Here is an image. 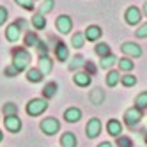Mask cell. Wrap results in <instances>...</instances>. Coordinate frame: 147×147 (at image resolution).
<instances>
[{"label": "cell", "instance_id": "cell-2", "mask_svg": "<svg viewBox=\"0 0 147 147\" xmlns=\"http://www.w3.org/2000/svg\"><path fill=\"white\" fill-rule=\"evenodd\" d=\"M25 27H27V22H25L23 18H20L18 22L11 23V25L5 28V37H7V41H11V43H16V41L20 39V34H22V30H25Z\"/></svg>", "mask_w": 147, "mask_h": 147}, {"label": "cell", "instance_id": "cell-31", "mask_svg": "<svg viewBox=\"0 0 147 147\" xmlns=\"http://www.w3.org/2000/svg\"><path fill=\"white\" fill-rule=\"evenodd\" d=\"M2 112H4V115H18V107L14 103H5Z\"/></svg>", "mask_w": 147, "mask_h": 147}, {"label": "cell", "instance_id": "cell-19", "mask_svg": "<svg viewBox=\"0 0 147 147\" xmlns=\"http://www.w3.org/2000/svg\"><path fill=\"white\" fill-rule=\"evenodd\" d=\"M105 101V90L103 89H94V90H90V103L92 105H101Z\"/></svg>", "mask_w": 147, "mask_h": 147}, {"label": "cell", "instance_id": "cell-41", "mask_svg": "<svg viewBox=\"0 0 147 147\" xmlns=\"http://www.w3.org/2000/svg\"><path fill=\"white\" fill-rule=\"evenodd\" d=\"M145 144H147V131H145Z\"/></svg>", "mask_w": 147, "mask_h": 147}, {"label": "cell", "instance_id": "cell-9", "mask_svg": "<svg viewBox=\"0 0 147 147\" xmlns=\"http://www.w3.org/2000/svg\"><path fill=\"white\" fill-rule=\"evenodd\" d=\"M4 124H5V129H9L11 133H18L22 129V119L18 115H5Z\"/></svg>", "mask_w": 147, "mask_h": 147}, {"label": "cell", "instance_id": "cell-25", "mask_svg": "<svg viewBox=\"0 0 147 147\" xmlns=\"http://www.w3.org/2000/svg\"><path fill=\"white\" fill-rule=\"evenodd\" d=\"M53 7H55V2H53V0H45V2L39 5V11H37V13H41L43 16H46L48 13L53 11Z\"/></svg>", "mask_w": 147, "mask_h": 147}, {"label": "cell", "instance_id": "cell-20", "mask_svg": "<svg viewBox=\"0 0 147 147\" xmlns=\"http://www.w3.org/2000/svg\"><path fill=\"white\" fill-rule=\"evenodd\" d=\"M117 57H115L113 53H110V55H107V57H101V62H99V67H103V69H110L112 66H115L117 64Z\"/></svg>", "mask_w": 147, "mask_h": 147}, {"label": "cell", "instance_id": "cell-15", "mask_svg": "<svg viewBox=\"0 0 147 147\" xmlns=\"http://www.w3.org/2000/svg\"><path fill=\"white\" fill-rule=\"evenodd\" d=\"M55 55H57V60L66 62L67 57H69V50H67V46H66L64 43H59V45L55 46Z\"/></svg>", "mask_w": 147, "mask_h": 147}, {"label": "cell", "instance_id": "cell-13", "mask_svg": "<svg viewBox=\"0 0 147 147\" xmlns=\"http://www.w3.org/2000/svg\"><path fill=\"white\" fill-rule=\"evenodd\" d=\"M101 34H103V30L98 25H89L87 30H85V39H89V41H98L101 37Z\"/></svg>", "mask_w": 147, "mask_h": 147}, {"label": "cell", "instance_id": "cell-34", "mask_svg": "<svg viewBox=\"0 0 147 147\" xmlns=\"http://www.w3.org/2000/svg\"><path fill=\"white\" fill-rule=\"evenodd\" d=\"M14 2L18 5H22L23 9H27V11H34L36 5H34V0H14Z\"/></svg>", "mask_w": 147, "mask_h": 147}, {"label": "cell", "instance_id": "cell-17", "mask_svg": "<svg viewBox=\"0 0 147 147\" xmlns=\"http://www.w3.org/2000/svg\"><path fill=\"white\" fill-rule=\"evenodd\" d=\"M43 76H45V75L39 71V67H32V69L27 71V80L32 82V83H39L41 80H43Z\"/></svg>", "mask_w": 147, "mask_h": 147}, {"label": "cell", "instance_id": "cell-27", "mask_svg": "<svg viewBox=\"0 0 147 147\" xmlns=\"http://www.w3.org/2000/svg\"><path fill=\"white\" fill-rule=\"evenodd\" d=\"M39 45V37L34 32H27L25 34V46H37Z\"/></svg>", "mask_w": 147, "mask_h": 147}, {"label": "cell", "instance_id": "cell-39", "mask_svg": "<svg viewBox=\"0 0 147 147\" xmlns=\"http://www.w3.org/2000/svg\"><path fill=\"white\" fill-rule=\"evenodd\" d=\"M144 14H145V16H147V2H145V4H144Z\"/></svg>", "mask_w": 147, "mask_h": 147}, {"label": "cell", "instance_id": "cell-5", "mask_svg": "<svg viewBox=\"0 0 147 147\" xmlns=\"http://www.w3.org/2000/svg\"><path fill=\"white\" fill-rule=\"evenodd\" d=\"M140 119H142V110L136 108V107L128 108V110H126V113H124V121H126V124H128L129 128L136 126V124L140 122Z\"/></svg>", "mask_w": 147, "mask_h": 147}, {"label": "cell", "instance_id": "cell-12", "mask_svg": "<svg viewBox=\"0 0 147 147\" xmlns=\"http://www.w3.org/2000/svg\"><path fill=\"white\" fill-rule=\"evenodd\" d=\"M64 119H66L67 122H78V121L82 119V110H80V108H76V107L67 108V110H66V113H64Z\"/></svg>", "mask_w": 147, "mask_h": 147}, {"label": "cell", "instance_id": "cell-32", "mask_svg": "<svg viewBox=\"0 0 147 147\" xmlns=\"http://www.w3.org/2000/svg\"><path fill=\"white\" fill-rule=\"evenodd\" d=\"M121 83L124 87H133V85H136V78L133 75H124V76H121Z\"/></svg>", "mask_w": 147, "mask_h": 147}, {"label": "cell", "instance_id": "cell-8", "mask_svg": "<svg viewBox=\"0 0 147 147\" xmlns=\"http://www.w3.org/2000/svg\"><path fill=\"white\" fill-rule=\"evenodd\" d=\"M122 50V53L124 55H128V57H133V59H138L142 55V48L136 45V43H131V41H128V43H124L121 46Z\"/></svg>", "mask_w": 147, "mask_h": 147}, {"label": "cell", "instance_id": "cell-3", "mask_svg": "<svg viewBox=\"0 0 147 147\" xmlns=\"http://www.w3.org/2000/svg\"><path fill=\"white\" fill-rule=\"evenodd\" d=\"M46 108H48V101L46 99L34 98V99H30L28 105H27V113L30 115V117H37V115H41Z\"/></svg>", "mask_w": 147, "mask_h": 147}, {"label": "cell", "instance_id": "cell-30", "mask_svg": "<svg viewBox=\"0 0 147 147\" xmlns=\"http://www.w3.org/2000/svg\"><path fill=\"white\" fill-rule=\"evenodd\" d=\"M85 62H83V57L82 55H75L71 59V64H69V69L71 71H75V69H78V67H82Z\"/></svg>", "mask_w": 147, "mask_h": 147}, {"label": "cell", "instance_id": "cell-1", "mask_svg": "<svg viewBox=\"0 0 147 147\" xmlns=\"http://www.w3.org/2000/svg\"><path fill=\"white\" fill-rule=\"evenodd\" d=\"M28 64H30V53H28L25 48H18V50L13 51V66L20 73L25 71L28 67Z\"/></svg>", "mask_w": 147, "mask_h": 147}, {"label": "cell", "instance_id": "cell-14", "mask_svg": "<svg viewBox=\"0 0 147 147\" xmlns=\"http://www.w3.org/2000/svg\"><path fill=\"white\" fill-rule=\"evenodd\" d=\"M107 129H108V133L112 136H121V133H122V124L119 121H115V119H110L108 124H107Z\"/></svg>", "mask_w": 147, "mask_h": 147}, {"label": "cell", "instance_id": "cell-10", "mask_svg": "<svg viewBox=\"0 0 147 147\" xmlns=\"http://www.w3.org/2000/svg\"><path fill=\"white\" fill-rule=\"evenodd\" d=\"M85 131H87V136H89V138H96V136L101 133V121L96 119V117L90 119V121L87 122Z\"/></svg>", "mask_w": 147, "mask_h": 147}, {"label": "cell", "instance_id": "cell-33", "mask_svg": "<svg viewBox=\"0 0 147 147\" xmlns=\"http://www.w3.org/2000/svg\"><path fill=\"white\" fill-rule=\"evenodd\" d=\"M117 147H133V142H131V138H128V136H117Z\"/></svg>", "mask_w": 147, "mask_h": 147}, {"label": "cell", "instance_id": "cell-40", "mask_svg": "<svg viewBox=\"0 0 147 147\" xmlns=\"http://www.w3.org/2000/svg\"><path fill=\"white\" fill-rule=\"evenodd\" d=\"M2 138H4V133H2V131H0V142H2Z\"/></svg>", "mask_w": 147, "mask_h": 147}, {"label": "cell", "instance_id": "cell-37", "mask_svg": "<svg viewBox=\"0 0 147 147\" xmlns=\"http://www.w3.org/2000/svg\"><path fill=\"white\" fill-rule=\"evenodd\" d=\"M5 20H7V9L0 5V25H4Z\"/></svg>", "mask_w": 147, "mask_h": 147}, {"label": "cell", "instance_id": "cell-36", "mask_svg": "<svg viewBox=\"0 0 147 147\" xmlns=\"http://www.w3.org/2000/svg\"><path fill=\"white\" fill-rule=\"evenodd\" d=\"M135 36L138 37V39H145V37H147V23L140 25V27H138V30L135 32Z\"/></svg>", "mask_w": 147, "mask_h": 147}, {"label": "cell", "instance_id": "cell-28", "mask_svg": "<svg viewBox=\"0 0 147 147\" xmlns=\"http://www.w3.org/2000/svg\"><path fill=\"white\" fill-rule=\"evenodd\" d=\"M119 83V71H110L107 75V85L108 87H115Z\"/></svg>", "mask_w": 147, "mask_h": 147}, {"label": "cell", "instance_id": "cell-22", "mask_svg": "<svg viewBox=\"0 0 147 147\" xmlns=\"http://www.w3.org/2000/svg\"><path fill=\"white\" fill-rule=\"evenodd\" d=\"M119 69L121 71H124V73H128V71H131L133 67H135V62L129 59V57H124V59H119Z\"/></svg>", "mask_w": 147, "mask_h": 147}, {"label": "cell", "instance_id": "cell-29", "mask_svg": "<svg viewBox=\"0 0 147 147\" xmlns=\"http://www.w3.org/2000/svg\"><path fill=\"white\" fill-rule=\"evenodd\" d=\"M135 107L140 108V110L147 108V92H142V94H138V96H136V99H135Z\"/></svg>", "mask_w": 147, "mask_h": 147}, {"label": "cell", "instance_id": "cell-4", "mask_svg": "<svg viewBox=\"0 0 147 147\" xmlns=\"http://www.w3.org/2000/svg\"><path fill=\"white\" fill-rule=\"evenodd\" d=\"M41 129H43V133L45 135H55V133H59V129H60V122L55 119V117H46V119H43L41 121Z\"/></svg>", "mask_w": 147, "mask_h": 147}, {"label": "cell", "instance_id": "cell-24", "mask_svg": "<svg viewBox=\"0 0 147 147\" xmlns=\"http://www.w3.org/2000/svg\"><path fill=\"white\" fill-rule=\"evenodd\" d=\"M83 43H85V34H83V32L73 34V37H71V45H73V48H82Z\"/></svg>", "mask_w": 147, "mask_h": 147}, {"label": "cell", "instance_id": "cell-35", "mask_svg": "<svg viewBox=\"0 0 147 147\" xmlns=\"http://www.w3.org/2000/svg\"><path fill=\"white\" fill-rule=\"evenodd\" d=\"M4 75H5V76H9V78H14V76H18V75H20V71L11 64V66H7V67L4 69Z\"/></svg>", "mask_w": 147, "mask_h": 147}, {"label": "cell", "instance_id": "cell-26", "mask_svg": "<svg viewBox=\"0 0 147 147\" xmlns=\"http://www.w3.org/2000/svg\"><path fill=\"white\" fill-rule=\"evenodd\" d=\"M94 51H96L99 57H107V55L112 53V51H110V46H108L107 43H98L96 48H94Z\"/></svg>", "mask_w": 147, "mask_h": 147}, {"label": "cell", "instance_id": "cell-23", "mask_svg": "<svg viewBox=\"0 0 147 147\" xmlns=\"http://www.w3.org/2000/svg\"><path fill=\"white\" fill-rule=\"evenodd\" d=\"M32 25H34V28H37V30H43V28L46 27V20H45V16L41 14V13H36L34 18H32Z\"/></svg>", "mask_w": 147, "mask_h": 147}, {"label": "cell", "instance_id": "cell-38", "mask_svg": "<svg viewBox=\"0 0 147 147\" xmlns=\"http://www.w3.org/2000/svg\"><path fill=\"white\" fill-rule=\"evenodd\" d=\"M98 147H112V144H110V142H103V144H99Z\"/></svg>", "mask_w": 147, "mask_h": 147}, {"label": "cell", "instance_id": "cell-16", "mask_svg": "<svg viewBox=\"0 0 147 147\" xmlns=\"http://www.w3.org/2000/svg\"><path fill=\"white\" fill-rule=\"evenodd\" d=\"M60 145L62 147H76V136L73 135L71 131L64 133V135H62V138H60Z\"/></svg>", "mask_w": 147, "mask_h": 147}, {"label": "cell", "instance_id": "cell-18", "mask_svg": "<svg viewBox=\"0 0 147 147\" xmlns=\"http://www.w3.org/2000/svg\"><path fill=\"white\" fill-rule=\"evenodd\" d=\"M73 82H75L76 85H80V87H87L90 83V75L89 73H76L75 78H73Z\"/></svg>", "mask_w": 147, "mask_h": 147}, {"label": "cell", "instance_id": "cell-7", "mask_svg": "<svg viewBox=\"0 0 147 147\" xmlns=\"http://www.w3.org/2000/svg\"><path fill=\"white\" fill-rule=\"evenodd\" d=\"M124 18H126V23H128V25H138V23H140V20H142V13H140V9H138V7L131 5V7L126 9Z\"/></svg>", "mask_w": 147, "mask_h": 147}, {"label": "cell", "instance_id": "cell-11", "mask_svg": "<svg viewBox=\"0 0 147 147\" xmlns=\"http://www.w3.org/2000/svg\"><path fill=\"white\" fill-rule=\"evenodd\" d=\"M51 69H53L51 59L48 55H39V71L43 73V75H48V73H51Z\"/></svg>", "mask_w": 147, "mask_h": 147}, {"label": "cell", "instance_id": "cell-21", "mask_svg": "<svg viewBox=\"0 0 147 147\" xmlns=\"http://www.w3.org/2000/svg\"><path fill=\"white\" fill-rule=\"evenodd\" d=\"M57 83L55 82H50V83H46V85H45V89H43V96L46 98V99H51V98H53L55 96V94H57Z\"/></svg>", "mask_w": 147, "mask_h": 147}, {"label": "cell", "instance_id": "cell-6", "mask_svg": "<svg viewBox=\"0 0 147 147\" xmlns=\"http://www.w3.org/2000/svg\"><path fill=\"white\" fill-rule=\"evenodd\" d=\"M55 27L57 30L64 36V34H69L71 32V28H73V20L67 16V14H60L57 20H55Z\"/></svg>", "mask_w": 147, "mask_h": 147}]
</instances>
